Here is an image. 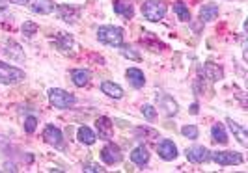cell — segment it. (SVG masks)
I'll list each match as a JSON object with an SVG mask.
<instances>
[{"instance_id": "obj_26", "label": "cell", "mask_w": 248, "mask_h": 173, "mask_svg": "<svg viewBox=\"0 0 248 173\" xmlns=\"http://www.w3.org/2000/svg\"><path fill=\"white\" fill-rule=\"evenodd\" d=\"M174 12L179 21H190V12H188V8L185 6V2L177 0V2L174 4Z\"/></svg>"}, {"instance_id": "obj_13", "label": "cell", "mask_w": 248, "mask_h": 173, "mask_svg": "<svg viewBox=\"0 0 248 173\" xmlns=\"http://www.w3.org/2000/svg\"><path fill=\"white\" fill-rule=\"evenodd\" d=\"M114 12L118 13L120 17H124V19L129 21L135 15V8H133L131 0H114Z\"/></svg>"}, {"instance_id": "obj_4", "label": "cell", "mask_w": 248, "mask_h": 173, "mask_svg": "<svg viewBox=\"0 0 248 173\" xmlns=\"http://www.w3.org/2000/svg\"><path fill=\"white\" fill-rule=\"evenodd\" d=\"M23 78H25V71H23V69L13 67L10 63L0 62V82H2V84H8V86L19 84Z\"/></svg>"}, {"instance_id": "obj_31", "label": "cell", "mask_w": 248, "mask_h": 173, "mask_svg": "<svg viewBox=\"0 0 248 173\" xmlns=\"http://www.w3.org/2000/svg\"><path fill=\"white\" fill-rule=\"evenodd\" d=\"M36 127H37V117H34V115L26 117L25 119V130L28 132V134H32V132L36 130Z\"/></svg>"}, {"instance_id": "obj_35", "label": "cell", "mask_w": 248, "mask_h": 173, "mask_svg": "<svg viewBox=\"0 0 248 173\" xmlns=\"http://www.w3.org/2000/svg\"><path fill=\"white\" fill-rule=\"evenodd\" d=\"M2 8H4V4H2V0H0V10H2Z\"/></svg>"}, {"instance_id": "obj_21", "label": "cell", "mask_w": 248, "mask_h": 173, "mask_svg": "<svg viewBox=\"0 0 248 173\" xmlns=\"http://www.w3.org/2000/svg\"><path fill=\"white\" fill-rule=\"evenodd\" d=\"M131 160L138 164V166H144V164H148L149 162V151L148 147H144V145H138V147L133 149V153H131Z\"/></svg>"}, {"instance_id": "obj_2", "label": "cell", "mask_w": 248, "mask_h": 173, "mask_svg": "<svg viewBox=\"0 0 248 173\" xmlns=\"http://www.w3.org/2000/svg\"><path fill=\"white\" fill-rule=\"evenodd\" d=\"M49 101L54 108L65 110V108H71L75 102H77V97H75L73 93L65 91V89L52 87V89H49Z\"/></svg>"}, {"instance_id": "obj_17", "label": "cell", "mask_w": 248, "mask_h": 173, "mask_svg": "<svg viewBox=\"0 0 248 173\" xmlns=\"http://www.w3.org/2000/svg\"><path fill=\"white\" fill-rule=\"evenodd\" d=\"M125 74H127V80H129V84H131L133 87H137V89H140V87L146 84L144 73H142L140 69H137V67H129Z\"/></svg>"}, {"instance_id": "obj_23", "label": "cell", "mask_w": 248, "mask_h": 173, "mask_svg": "<svg viewBox=\"0 0 248 173\" xmlns=\"http://www.w3.org/2000/svg\"><path fill=\"white\" fill-rule=\"evenodd\" d=\"M211 138L215 140V142H217V144H220V145H226V144H228V134H226V129H224V125H220V123L213 125Z\"/></svg>"}, {"instance_id": "obj_19", "label": "cell", "mask_w": 248, "mask_h": 173, "mask_svg": "<svg viewBox=\"0 0 248 173\" xmlns=\"http://www.w3.org/2000/svg\"><path fill=\"white\" fill-rule=\"evenodd\" d=\"M157 102H159V106H161L162 112H164L166 115H175V114H177V102H175L170 95H161V97H157Z\"/></svg>"}, {"instance_id": "obj_24", "label": "cell", "mask_w": 248, "mask_h": 173, "mask_svg": "<svg viewBox=\"0 0 248 173\" xmlns=\"http://www.w3.org/2000/svg\"><path fill=\"white\" fill-rule=\"evenodd\" d=\"M205 74H207V78H211L213 82H218V80H222L224 71H222V67H218V65H215V63L207 62L205 63Z\"/></svg>"}, {"instance_id": "obj_33", "label": "cell", "mask_w": 248, "mask_h": 173, "mask_svg": "<svg viewBox=\"0 0 248 173\" xmlns=\"http://www.w3.org/2000/svg\"><path fill=\"white\" fill-rule=\"evenodd\" d=\"M8 2H12V4H17V6H25L26 0H8Z\"/></svg>"}, {"instance_id": "obj_34", "label": "cell", "mask_w": 248, "mask_h": 173, "mask_svg": "<svg viewBox=\"0 0 248 173\" xmlns=\"http://www.w3.org/2000/svg\"><path fill=\"white\" fill-rule=\"evenodd\" d=\"M190 114H198V104H196V102L190 106Z\"/></svg>"}, {"instance_id": "obj_11", "label": "cell", "mask_w": 248, "mask_h": 173, "mask_svg": "<svg viewBox=\"0 0 248 173\" xmlns=\"http://www.w3.org/2000/svg\"><path fill=\"white\" fill-rule=\"evenodd\" d=\"M95 129H97V134H99L101 140H112V132H114V125L108 117H99L97 121H95Z\"/></svg>"}, {"instance_id": "obj_1", "label": "cell", "mask_w": 248, "mask_h": 173, "mask_svg": "<svg viewBox=\"0 0 248 173\" xmlns=\"http://www.w3.org/2000/svg\"><path fill=\"white\" fill-rule=\"evenodd\" d=\"M97 39L108 47H122L124 45V30L120 26H99L97 30Z\"/></svg>"}, {"instance_id": "obj_9", "label": "cell", "mask_w": 248, "mask_h": 173, "mask_svg": "<svg viewBox=\"0 0 248 173\" xmlns=\"http://www.w3.org/2000/svg\"><path fill=\"white\" fill-rule=\"evenodd\" d=\"M157 151H159V157L166 162L174 160L175 157H177V147H175V144L172 140H162L161 144H159V147H157Z\"/></svg>"}, {"instance_id": "obj_5", "label": "cell", "mask_w": 248, "mask_h": 173, "mask_svg": "<svg viewBox=\"0 0 248 173\" xmlns=\"http://www.w3.org/2000/svg\"><path fill=\"white\" fill-rule=\"evenodd\" d=\"M211 159L218 166H239V164L245 162L243 155L237 153V151H217L211 155Z\"/></svg>"}, {"instance_id": "obj_18", "label": "cell", "mask_w": 248, "mask_h": 173, "mask_svg": "<svg viewBox=\"0 0 248 173\" xmlns=\"http://www.w3.org/2000/svg\"><path fill=\"white\" fill-rule=\"evenodd\" d=\"M101 91L107 93V95L112 97V99H122V97H124V87L118 86V84H114V82H110V80H105V82L101 84Z\"/></svg>"}, {"instance_id": "obj_28", "label": "cell", "mask_w": 248, "mask_h": 173, "mask_svg": "<svg viewBox=\"0 0 248 173\" xmlns=\"http://www.w3.org/2000/svg\"><path fill=\"white\" fill-rule=\"evenodd\" d=\"M142 114H144V117H146L148 121H153V119L157 117V110H155V106H151V104H144V106H142Z\"/></svg>"}, {"instance_id": "obj_3", "label": "cell", "mask_w": 248, "mask_h": 173, "mask_svg": "<svg viewBox=\"0 0 248 173\" xmlns=\"http://www.w3.org/2000/svg\"><path fill=\"white\" fill-rule=\"evenodd\" d=\"M166 10L168 8L162 0H148V2L142 4V15L151 23H159L161 19H164Z\"/></svg>"}, {"instance_id": "obj_20", "label": "cell", "mask_w": 248, "mask_h": 173, "mask_svg": "<svg viewBox=\"0 0 248 173\" xmlns=\"http://www.w3.org/2000/svg\"><path fill=\"white\" fill-rule=\"evenodd\" d=\"M218 15V6L217 4H203L200 8V19L202 23H211L213 19H217Z\"/></svg>"}, {"instance_id": "obj_14", "label": "cell", "mask_w": 248, "mask_h": 173, "mask_svg": "<svg viewBox=\"0 0 248 173\" xmlns=\"http://www.w3.org/2000/svg\"><path fill=\"white\" fill-rule=\"evenodd\" d=\"M226 123L230 127V130L233 132V138H237V142L241 144V145H248V132L245 127H241V125L233 121V119H226Z\"/></svg>"}, {"instance_id": "obj_29", "label": "cell", "mask_w": 248, "mask_h": 173, "mask_svg": "<svg viewBox=\"0 0 248 173\" xmlns=\"http://www.w3.org/2000/svg\"><path fill=\"white\" fill-rule=\"evenodd\" d=\"M37 32V25L36 23H32V21H26L25 25H23V34L26 37H32L34 34Z\"/></svg>"}, {"instance_id": "obj_8", "label": "cell", "mask_w": 248, "mask_h": 173, "mask_svg": "<svg viewBox=\"0 0 248 173\" xmlns=\"http://www.w3.org/2000/svg\"><path fill=\"white\" fill-rule=\"evenodd\" d=\"M43 138L49 145H54V147H63V136L62 130L54 125H47L45 130H43Z\"/></svg>"}, {"instance_id": "obj_6", "label": "cell", "mask_w": 248, "mask_h": 173, "mask_svg": "<svg viewBox=\"0 0 248 173\" xmlns=\"http://www.w3.org/2000/svg\"><path fill=\"white\" fill-rule=\"evenodd\" d=\"M101 159H103V162L105 164H118V162H122V159H124V155H122V149L118 147L116 144H112V142H108L105 147L101 149Z\"/></svg>"}, {"instance_id": "obj_12", "label": "cell", "mask_w": 248, "mask_h": 173, "mask_svg": "<svg viewBox=\"0 0 248 173\" xmlns=\"http://www.w3.org/2000/svg\"><path fill=\"white\" fill-rule=\"evenodd\" d=\"M54 47L60 50V52H71L75 49V41L73 37L69 36V34H65V32H60L58 36L54 37Z\"/></svg>"}, {"instance_id": "obj_27", "label": "cell", "mask_w": 248, "mask_h": 173, "mask_svg": "<svg viewBox=\"0 0 248 173\" xmlns=\"http://www.w3.org/2000/svg\"><path fill=\"white\" fill-rule=\"evenodd\" d=\"M181 134L185 138H188V140H196L200 134V130L196 125H185V127L181 129Z\"/></svg>"}, {"instance_id": "obj_10", "label": "cell", "mask_w": 248, "mask_h": 173, "mask_svg": "<svg viewBox=\"0 0 248 173\" xmlns=\"http://www.w3.org/2000/svg\"><path fill=\"white\" fill-rule=\"evenodd\" d=\"M26 4L30 6L32 12L39 13V15H49L54 12V2L52 0H26Z\"/></svg>"}, {"instance_id": "obj_16", "label": "cell", "mask_w": 248, "mask_h": 173, "mask_svg": "<svg viewBox=\"0 0 248 173\" xmlns=\"http://www.w3.org/2000/svg\"><path fill=\"white\" fill-rule=\"evenodd\" d=\"M2 50H4L6 56H10V60H15V62H23L25 60V52H23V49L15 41H8L6 47Z\"/></svg>"}, {"instance_id": "obj_30", "label": "cell", "mask_w": 248, "mask_h": 173, "mask_svg": "<svg viewBox=\"0 0 248 173\" xmlns=\"http://www.w3.org/2000/svg\"><path fill=\"white\" fill-rule=\"evenodd\" d=\"M122 54H124L125 58H131V60H135V62H138V60H140V56H138L137 52H135V50L131 49V47H129V45H122Z\"/></svg>"}, {"instance_id": "obj_25", "label": "cell", "mask_w": 248, "mask_h": 173, "mask_svg": "<svg viewBox=\"0 0 248 173\" xmlns=\"http://www.w3.org/2000/svg\"><path fill=\"white\" fill-rule=\"evenodd\" d=\"M58 13H60V19H63L65 23H75L77 15H78V12L69 6H58Z\"/></svg>"}, {"instance_id": "obj_7", "label": "cell", "mask_w": 248, "mask_h": 173, "mask_svg": "<svg viewBox=\"0 0 248 173\" xmlns=\"http://www.w3.org/2000/svg\"><path fill=\"white\" fill-rule=\"evenodd\" d=\"M186 159L192 164H203L211 159V151L203 145H194V147L186 149Z\"/></svg>"}, {"instance_id": "obj_15", "label": "cell", "mask_w": 248, "mask_h": 173, "mask_svg": "<svg viewBox=\"0 0 248 173\" xmlns=\"http://www.w3.org/2000/svg\"><path fill=\"white\" fill-rule=\"evenodd\" d=\"M71 80H73V84L77 87H84L90 84L92 73H90L88 69H73V71H71Z\"/></svg>"}, {"instance_id": "obj_22", "label": "cell", "mask_w": 248, "mask_h": 173, "mask_svg": "<svg viewBox=\"0 0 248 173\" xmlns=\"http://www.w3.org/2000/svg\"><path fill=\"white\" fill-rule=\"evenodd\" d=\"M77 136H78V140L82 142V144H86V145H92V144H95V140H97V136H95V132L90 129V127H80L78 129V132H77Z\"/></svg>"}, {"instance_id": "obj_32", "label": "cell", "mask_w": 248, "mask_h": 173, "mask_svg": "<svg viewBox=\"0 0 248 173\" xmlns=\"http://www.w3.org/2000/svg\"><path fill=\"white\" fill-rule=\"evenodd\" d=\"M84 172H92V173H97V172H105V168H101L99 164H86L84 168H82Z\"/></svg>"}]
</instances>
